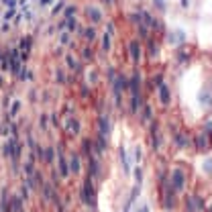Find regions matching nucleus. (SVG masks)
Here are the masks:
<instances>
[{
  "label": "nucleus",
  "mask_w": 212,
  "mask_h": 212,
  "mask_svg": "<svg viewBox=\"0 0 212 212\" xmlns=\"http://www.w3.org/2000/svg\"><path fill=\"white\" fill-rule=\"evenodd\" d=\"M43 157H45V161H51V159H53V149H47Z\"/></svg>",
  "instance_id": "nucleus-11"
},
{
  "label": "nucleus",
  "mask_w": 212,
  "mask_h": 212,
  "mask_svg": "<svg viewBox=\"0 0 212 212\" xmlns=\"http://www.w3.org/2000/svg\"><path fill=\"white\" fill-rule=\"evenodd\" d=\"M59 165H61V176H68V167H65V161L59 157Z\"/></svg>",
  "instance_id": "nucleus-12"
},
{
  "label": "nucleus",
  "mask_w": 212,
  "mask_h": 212,
  "mask_svg": "<svg viewBox=\"0 0 212 212\" xmlns=\"http://www.w3.org/2000/svg\"><path fill=\"white\" fill-rule=\"evenodd\" d=\"M108 118H100V135H104L106 130H108Z\"/></svg>",
  "instance_id": "nucleus-7"
},
{
  "label": "nucleus",
  "mask_w": 212,
  "mask_h": 212,
  "mask_svg": "<svg viewBox=\"0 0 212 212\" xmlns=\"http://www.w3.org/2000/svg\"><path fill=\"white\" fill-rule=\"evenodd\" d=\"M171 188L176 192H179V190H184V173L179 169H176L173 173H171Z\"/></svg>",
  "instance_id": "nucleus-2"
},
{
  "label": "nucleus",
  "mask_w": 212,
  "mask_h": 212,
  "mask_svg": "<svg viewBox=\"0 0 212 212\" xmlns=\"http://www.w3.org/2000/svg\"><path fill=\"white\" fill-rule=\"evenodd\" d=\"M4 2H6V4H8V6H10V8L14 6V0H4Z\"/></svg>",
  "instance_id": "nucleus-17"
},
{
  "label": "nucleus",
  "mask_w": 212,
  "mask_h": 212,
  "mask_svg": "<svg viewBox=\"0 0 212 212\" xmlns=\"http://www.w3.org/2000/svg\"><path fill=\"white\" fill-rule=\"evenodd\" d=\"M157 4H159L161 8H163V0H157Z\"/></svg>",
  "instance_id": "nucleus-18"
},
{
  "label": "nucleus",
  "mask_w": 212,
  "mask_h": 212,
  "mask_svg": "<svg viewBox=\"0 0 212 212\" xmlns=\"http://www.w3.org/2000/svg\"><path fill=\"white\" fill-rule=\"evenodd\" d=\"M159 96H161V102L163 104H169V88L167 86H159Z\"/></svg>",
  "instance_id": "nucleus-4"
},
{
  "label": "nucleus",
  "mask_w": 212,
  "mask_h": 212,
  "mask_svg": "<svg viewBox=\"0 0 212 212\" xmlns=\"http://www.w3.org/2000/svg\"><path fill=\"white\" fill-rule=\"evenodd\" d=\"M74 12H75V8H74V6H69V8H68V12H65V14H68V16H71Z\"/></svg>",
  "instance_id": "nucleus-16"
},
{
  "label": "nucleus",
  "mask_w": 212,
  "mask_h": 212,
  "mask_svg": "<svg viewBox=\"0 0 212 212\" xmlns=\"http://www.w3.org/2000/svg\"><path fill=\"white\" fill-rule=\"evenodd\" d=\"M82 200L86 206H96V196H94V188H92V179H86L84 184V190H82Z\"/></svg>",
  "instance_id": "nucleus-1"
},
{
  "label": "nucleus",
  "mask_w": 212,
  "mask_h": 212,
  "mask_svg": "<svg viewBox=\"0 0 212 212\" xmlns=\"http://www.w3.org/2000/svg\"><path fill=\"white\" fill-rule=\"evenodd\" d=\"M204 169L206 171H212V159H206V161H204Z\"/></svg>",
  "instance_id": "nucleus-13"
},
{
  "label": "nucleus",
  "mask_w": 212,
  "mask_h": 212,
  "mask_svg": "<svg viewBox=\"0 0 212 212\" xmlns=\"http://www.w3.org/2000/svg\"><path fill=\"white\" fill-rule=\"evenodd\" d=\"M12 204H14V210H21V200H19V198H14Z\"/></svg>",
  "instance_id": "nucleus-14"
},
{
  "label": "nucleus",
  "mask_w": 212,
  "mask_h": 212,
  "mask_svg": "<svg viewBox=\"0 0 212 212\" xmlns=\"http://www.w3.org/2000/svg\"><path fill=\"white\" fill-rule=\"evenodd\" d=\"M102 47H104V49H110V37H108V35H104V39H102Z\"/></svg>",
  "instance_id": "nucleus-9"
},
{
  "label": "nucleus",
  "mask_w": 212,
  "mask_h": 212,
  "mask_svg": "<svg viewBox=\"0 0 212 212\" xmlns=\"http://www.w3.org/2000/svg\"><path fill=\"white\" fill-rule=\"evenodd\" d=\"M88 16H90V19H92L94 23H98V21H100V12H98L96 8H90V10H88Z\"/></svg>",
  "instance_id": "nucleus-6"
},
{
  "label": "nucleus",
  "mask_w": 212,
  "mask_h": 212,
  "mask_svg": "<svg viewBox=\"0 0 212 212\" xmlns=\"http://www.w3.org/2000/svg\"><path fill=\"white\" fill-rule=\"evenodd\" d=\"M196 145H198L200 149H202V147H206V137H202V135H200L198 141H196Z\"/></svg>",
  "instance_id": "nucleus-10"
},
{
  "label": "nucleus",
  "mask_w": 212,
  "mask_h": 212,
  "mask_svg": "<svg viewBox=\"0 0 212 212\" xmlns=\"http://www.w3.org/2000/svg\"><path fill=\"white\" fill-rule=\"evenodd\" d=\"M90 163H92V176H98V173H100V167H98V163H96V159H90Z\"/></svg>",
  "instance_id": "nucleus-8"
},
{
  "label": "nucleus",
  "mask_w": 212,
  "mask_h": 212,
  "mask_svg": "<svg viewBox=\"0 0 212 212\" xmlns=\"http://www.w3.org/2000/svg\"><path fill=\"white\" fill-rule=\"evenodd\" d=\"M71 171L74 173L80 171V159H78V155H71Z\"/></svg>",
  "instance_id": "nucleus-5"
},
{
  "label": "nucleus",
  "mask_w": 212,
  "mask_h": 212,
  "mask_svg": "<svg viewBox=\"0 0 212 212\" xmlns=\"http://www.w3.org/2000/svg\"><path fill=\"white\" fill-rule=\"evenodd\" d=\"M86 37H88V39H94V29H88V31H86Z\"/></svg>",
  "instance_id": "nucleus-15"
},
{
  "label": "nucleus",
  "mask_w": 212,
  "mask_h": 212,
  "mask_svg": "<svg viewBox=\"0 0 212 212\" xmlns=\"http://www.w3.org/2000/svg\"><path fill=\"white\" fill-rule=\"evenodd\" d=\"M130 57H133V61H139V59H141V49H139L137 41H130Z\"/></svg>",
  "instance_id": "nucleus-3"
}]
</instances>
